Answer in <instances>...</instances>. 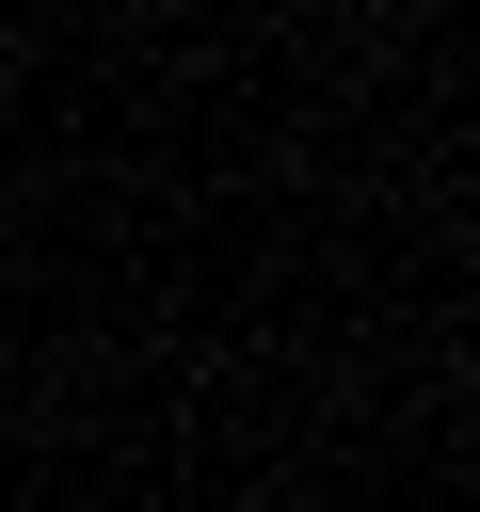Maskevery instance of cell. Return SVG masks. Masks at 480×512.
Listing matches in <instances>:
<instances>
[]
</instances>
